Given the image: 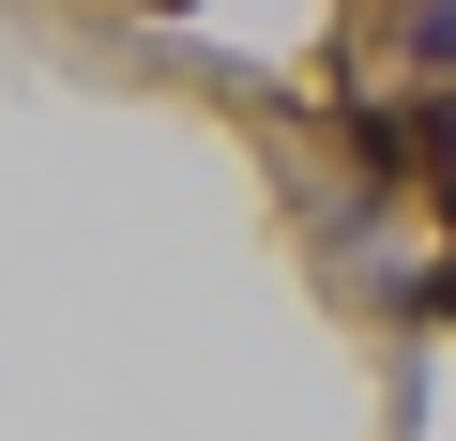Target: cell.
Instances as JSON below:
<instances>
[{"instance_id": "obj_1", "label": "cell", "mask_w": 456, "mask_h": 441, "mask_svg": "<svg viewBox=\"0 0 456 441\" xmlns=\"http://www.w3.org/2000/svg\"><path fill=\"white\" fill-rule=\"evenodd\" d=\"M426 46H441V61H456V0H426Z\"/></svg>"}, {"instance_id": "obj_2", "label": "cell", "mask_w": 456, "mask_h": 441, "mask_svg": "<svg viewBox=\"0 0 456 441\" xmlns=\"http://www.w3.org/2000/svg\"><path fill=\"white\" fill-rule=\"evenodd\" d=\"M152 16H183V0H152Z\"/></svg>"}]
</instances>
